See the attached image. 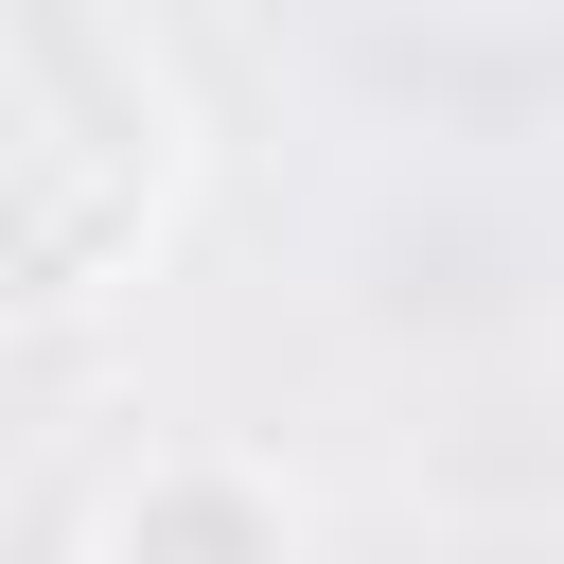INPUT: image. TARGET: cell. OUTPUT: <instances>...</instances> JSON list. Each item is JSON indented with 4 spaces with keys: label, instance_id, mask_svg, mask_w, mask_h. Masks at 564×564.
<instances>
[{
    "label": "cell",
    "instance_id": "cell-1",
    "mask_svg": "<svg viewBox=\"0 0 564 564\" xmlns=\"http://www.w3.org/2000/svg\"><path fill=\"white\" fill-rule=\"evenodd\" d=\"M176 194V106L106 0H0V300H88Z\"/></svg>",
    "mask_w": 564,
    "mask_h": 564
},
{
    "label": "cell",
    "instance_id": "cell-2",
    "mask_svg": "<svg viewBox=\"0 0 564 564\" xmlns=\"http://www.w3.org/2000/svg\"><path fill=\"white\" fill-rule=\"evenodd\" d=\"M106 564H282L317 511H300V476L282 458H229V441H176V458H141V476H106L88 511H70Z\"/></svg>",
    "mask_w": 564,
    "mask_h": 564
},
{
    "label": "cell",
    "instance_id": "cell-3",
    "mask_svg": "<svg viewBox=\"0 0 564 564\" xmlns=\"http://www.w3.org/2000/svg\"><path fill=\"white\" fill-rule=\"evenodd\" d=\"M458 18H529V35H564V0H458Z\"/></svg>",
    "mask_w": 564,
    "mask_h": 564
}]
</instances>
